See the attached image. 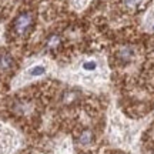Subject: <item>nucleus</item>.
Here are the masks:
<instances>
[{
	"mask_svg": "<svg viewBox=\"0 0 154 154\" xmlns=\"http://www.w3.org/2000/svg\"><path fill=\"white\" fill-rule=\"evenodd\" d=\"M14 66V60L9 53H2L0 54V73L6 74V73L11 72V69Z\"/></svg>",
	"mask_w": 154,
	"mask_h": 154,
	"instance_id": "7ed1b4c3",
	"label": "nucleus"
},
{
	"mask_svg": "<svg viewBox=\"0 0 154 154\" xmlns=\"http://www.w3.org/2000/svg\"><path fill=\"white\" fill-rule=\"evenodd\" d=\"M141 0H126V6L127 7H137L140 5Z\"/></svg>",
	"mask_w": 154,
	"mask_h": 154,
	"instance_id": "1a4fd4ad",
	"label": "nucleus"
},
{
	"mask_svg": "<svg viewBox=\"0 0 154 154\" xmlns=\"http://www.w3.org/2000/svg\"><path fill=\"white\" fill-rule=\"evenodd\" d=\"M47 69L46 66L43 64H36V66H32L30 69H27L26 72L22 74V82L20 83H24V82H29V80H33V79H37V77H42L46 74Z\"/></svg>",
	"mask_w": 154,
	"mask_h": 154,
	"instance_id": "f03ea898",
	"label": "nucleus"
},
{
	"mask_svg": "<svg viewBox=\"0 0 154 154\" xmlns=\"http://www.w3.org/2000/svg\"><path fill=\"white\" fill-rule=\"evenodd\" d=\"M88 2H90V0H72L73 6H74L76 9H83V7H86Z\"/></svg>",
	"mask_w": 154,
	"mask_h": 154,
	"instance_id": "6e6552de",
	"label": "nucleus"
},
{
	"mask_svg": "<svg viewBox=\"0 0 154 154\" xmlns=\"http://www.w3.org/2000/svg\"><path fill=\"white\" fill-rule=\"evenodd\" d=\"M147 22H149V23H154V9L149 13V16H147Z\"/></svg>",
	"mask_w": 154,
	"mask_h": 154,
	"instance_id": "9d476101",
	"label": "nucleus"
},
{
	"mask_svg": "<svg viewBox=\"0 0 154 154\" xmlns=\"http://www.w3.org/2000/svg\"><path fill=\"white\" fill-rule=\"evenodd\" d=\"M0 37H2V27H0Z\"/></svg>",
	"mask_w": 154,
	"mask_h": 154,
	"instance_id": "9b49d317",
	"label": "nucleus"
},
{
	"mask_svg": "<svg viewBox=\"0 0 154 154\" xmlns=\"http://www.w3.org/2000/svg\"><path fill=\"white\" fill-rule=\"evenodd\" d=\"M133 57V50L131 47H123V49L120 50V53H119V59L123 61H128L131 60Z\"/></svg>",
	"mask_w": 154,
	"mask_h": 154,
	"instance_id": "39448f33",
	"label": "nucleus"
},
{
	"mask_svg": "<svg viewBox=\"0 0 154 154\" xmlns=\"http://www.w3.org/2000/svg\"><path fill=\"white\" fill-rule=\"evenodd\" d=\"M34 23V17L32 13L29 11H24L22 14H19L14 20V24H13V30L17 36H26V34L32 30Z\"/></svg>",
	"mask_w": 154,
	"mask_h": 154,
	"instance_id": "f257e3e1",
	"label": "nucleus"
},
{
	"mask_svg": "<svg viewBox=\"0 0 154 154\" xmlns=\"http://www.w3.org/2000/svg\"><path fill=\"white\" fill-rule=\"evenodd\" d=\"M60 37L59 36H56V34H53V36H50L49 38H47V47L49 49H56V47H59V44H60Z\"/></svg>",
	"mask_w": 154,
	"mask_h": 154,
	"instance_id": "0eeeda50",
	"label": "nucleus"
},
{
	"mask_svg": "<svg viewBox=\"0 0 154 154\" xmlns=\"http://www.w3.org/2000/svg\"><path fill=\"white\" fill-rule=\"evenodd\" d=\"M91 140H93V134H91V131H90V130L83 131L82 136H80V138H79L80 144H83V146H87V144H90V143H91Z\"/></svg>",
	"mask_w": 154,
	"mask_h": 154,
	"instance_id": "423d86ee",
	"label": "nucleus"
},
{
	"mask_svg": "<svg viewBox=\"0 0 154 154\" xmlns=\"http://www.w3.org/2000/svg\"><path fill=\"white\" fill-rule=\"evenodd\" d=\"M83 70L87 73H96L100 67V61L97 59H87V60L83 63Z\"/></svg>",
	"mask_w": 154,
	"mask_h": 154,
	"instance_id": "20e7f679",
	"label": "nucleus"
}]
</instances>
